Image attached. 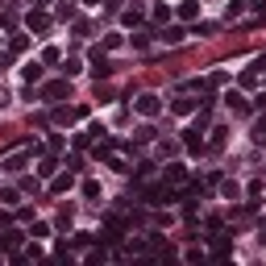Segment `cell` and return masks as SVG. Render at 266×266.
<instances>
[{
  "label": "cell",
  "mask_w": 266,
  "mask_h": 266,
  "mask_svg": "<svg viewBox=\"0 0 266 266\" xmlns=\"http://www.w3.org/2000/svg\"><path fill=\"white\" fill-rule=\"evenodd\" d=\"M33 158V146H25V150H17V154H9V158H0V171H9V175H17V171H25V162Z\"/></svg>",
  "instance_id": "6da1fadb"
},
{
  "label": "cell",
  "mask_w": 266,
  "mask_h": 266,
  "mask_svg": "<svg viewBox=\"0 0 266 266\" xmlns=\"http://www.w3.org/2000/svg\"><path fill=\"white\" fill-rule=\"evenodd\" d=\"M138 113H142V117H158V113H162V100H158L154 92H142V96H138Z\"/></svg>",
  "instance_id": "7a4b0ae2"
},
{
  "label": "cell",
  "mask_w": 266,
  "mask_h": 266,
  "mask_svg": "<svg viewBox=\"0 0 266 266\" xmlns=\"http://www.w3.org/2000/svg\"><path fill=\"white\" fill-rule=\"evenodd\" d=\"M66 87H71L66 79H54V83H46V87H42V104H58V100L66 96Z\"/></svg>",
  "instance_id": "3957f363"
},
{
  "label": "cell",
  "mask_w": 266,
  "mask_h": 266,
  "mask_svg": "<svg viewBox=\"0 0 266 266\" xmlns=\"http://www.w3.org/2000/svg\"><path fill=\"white\" fill-rule=\"evenodd\" d=\"M158 38H162V42H166V46H179V42H183V38H187V29H183V25H166V29H162V33H158Z\"/></svg>",
  "instance_id": "277c9868"
},
{
  "label": "cell",
  "mask_w": 266,
  "mask_h": 266,
  "mask_svg": "<svg viewBox=\"0 0 266 266\" xmlns=\"http://www.w3.org/2000/svg\"><path fill=\"white\" fill-rule=\"evenodd\" d=\"M108 71H113V66H108V58L100 54V50H92V75H96V79H108Z\"/></svg>",
  "instance_id": "5b68a950"
},
{
  "label": "cell",
  "mask_w": 266,
  "mask_h": 266,
  "mask_svg": "<svg viewBox=\"0 0 266 266\" xmlns=\"http://www.w3.org/2000/svg\"><path fill=\"white\" fill-rule=\"evenodd\" d=\"M21 241H25V233H17V229H9V233H0V250H21Z\"/></svg>",
  "instance_id": "8992f818"
},
{
  "label": "cell",
  "mask_w": 266,
  "mask_h": 266,
  "mask_svg": "<svg viewBox=\"0 0 266 266\" xmlns=\"http://www.w3.org/2000/svg\"><path fill=\"white\" fill-rule=\"evenodd\" d=\"M25 25H29L33 33H46V29H50V17L38 9V13H29V17H25Z\"/></svg>",
  "instance_id": "52a82bcc"
},
{
  "label": "cell",
  "mask_w": 266,
  "mask_h": 266,
  "mask_svg": "<svg viewBox=\"0 0 266 266\" xmlns=\"http://www.w3.org/2000/svg\"><path fill=\"white\" fill-rule=\"evenodd\" d=\"M183 146H187L191 154H204V138H199V129H187V133H183Z\"/></svg>",
  "instance_id": "ba28073f"
},
{
  "label": "cell",
  "mask_w": 266,
  "mask_h": 266,
  "mask_svg": "<svg viewBox=\"0 0 266 266\" xmlns=\"http://www.w3.org/2000/svg\"><path fill=\"white\" fill-rule=\"evenodd\" d=\"M121 21H125V25H142V21H146V9H142V5H129V9L121 13Z\"/></svg>",
  "instance_id": "9c48e42d"
},
{
  "label": "cell",
  "mask_w": 266,
  "mask_h": 266,
  "mask_svg": "<svg viewBox=\"0 0 266 266\" xmlns=\"http://www.w3.org/2000/svg\"><path fill=\"white\" fill-rule=\"evenodd\" d=\"M175 13H179L183 21H195V17H199V0H183V5H179Z\"/></svg>",
  "instance_id": "30bf717a"
},
{
  "label": "cell",
  "mask_w": 266,
  "mask_h": 266,
  "mask_svg": "<svg viewBox=\"0 0 266 266\" xmlns=\"http://www.w3.org/2000/svg\"><path fill=\"white\" fill-rule=\"evenodd\" d=\"M225 100H229V108L237 113V117H246V113H250V104H246V96H237V92H229Z\"/></svg>",
  "instance_id": "8fae6325"
},
{
  "label": "cell",
  "mask_w": 266,
  "mask_h": 266,
  "mask_svg": "<svg viewBox=\"0 0 266 266\" xmlns=\"http://www.w3.org/2000/svg\"><path fill=\"white\" fill-rule=\"evenodd\" d=\"M183 179H187V166H179V162L166 166V183H171V187H175V183H183Z\"/></svg>",
  "instance_id": "7c38bea8"
},
{
  "label": "cell",
  "mask_w": 266,
  "mask_h": 266,
  "mask_svg": "<svg viewBox=\"0 0 266 266\" xmlns=\"http://www.w3.org/2000/svg\"><path fill=\"white\" fill-rule=\"evenodd\" d=\"M212 254H216V258H229V254H233V241L216 233V237H212Z\"/></svg>",
  "instance_id": "4fadbf2b"
},
{
  "label": "cell",
  "mask_w": 266,
  "mask_h": 266,
  "mask_svg": "<svg viewBox=\"0 0 266 266\" xmlns=\"http://www.w3.org/2000/svg\"><path fill=\"white\" fill-rule=\"evenodd\" d=\"M0 204H5V208H17V204H21V187H5V191H0Z\"/></svg>",
  "instance_id": "5bb4252c"
},
{
  "label": "cell",
  "mask_w": 266,
  "mask_h": 266,
  "mask_svg": "<svg viewBox=\"0 0 266 266\" xmlns=\"http://www.w3.org/2000/svg\"><path fill=\"white\" fill-rule=\"evenodd\" d=\"M21 79H25V83H38V79H42V66H38V62H25V66H21Z\"/></svg>",
  "instance_id": "9a60e30c"
},
{
  "label": "cell",
  "mask_w": 266,
  "mask_h": 266,
  "mask_svg": "<svg viewBox=\"0 0 266 266\" xmlns=\"http://www.w3.org/2000/svg\"><path fill=\"white\" fill-rule=\"evenodd\" d=\"M171 113H179V117H187V113H195V100H187V96H179L175 104H171Z\"/></svg>",
  "instance_id": "2e32d148"
},
{
  "label": "cell",
  "mask_w": 266,
  "mask_h": 266,
  "mask_svg": "<svg viewBox=\"0 0 266 266\" xmlns=\"http://www.w3.org/2000/svg\"><path fill=\"white\" fill-rule=\"evenodd\" d=\"M58 71H62L66 79H71V75H79V71H83V62H79V58H62V66H58Z\"/></svg>",
  "instance_id": "e0dca14e"
},
{
  "label": "cell",
  "mask_w": 266,
  "mask_h": 266,
  "mask_svg": "<svg viewBox=\"0 0 266 266\" xmlns=\"http://www.w3.org/2000/svg\"><path fill=\"white\" fill-rule=\"evenodd\" d=\"M54 171H58V162H54V158H42V162H38V175H42V179H50Z\"/></svg>",
  "instance_id": "ac0fdd59"
},
{
  "label": "cell",
  "mask_w": 266,
  "mask_h": 266,
  "mask_svg": "<svg viewBox=\"0 0 266 266\" xmlns=\"http://www.w3.org/2000/svg\"><path fill=\"white\" fill-rule=\"evenodd\" d=\"M25 46H29V38H25V33H13V38H9V50H13V54H21Z\"/></svg>",
  "instance_id": "d6986e66"
},
{
  "label": "cell",
  "mask_w": 266,
  "mask_h": 266,
  "mask_svg": "<svg viewBox=\"0 0 266 266\" xmlns=\"http://www.w3.org/2000/svg\"><path fill=\"white\" fill-rule=\"evenodd\" d=\"M254 142H258V146H266V117H258V121H254Z\"/></svg>",
  "instance_id": "ffe728a7"
},
{
  "label": "cell",
  "mask_w": 266,
  "mask_h": 266,
  "mask_svg": "<svg viewBox=\"0 0 266 266\" xmlns=\"http://www.w3.org/2000/svg\"><path fill=\"white\" fill-rule=\"evenodd\" d=\"M246 13V0H229V9H225V17L233 21V17H241Z\"/></svg>",
  "instance_id": "44dd1931"
},
{
  "label": "cell",
  "mask_w": 266,
  "mask_h": 266,
  "mask_svg": "<svg viewBox=\"0 0 266 266\" xmlns=\"http://www.w3.org/2000/svg\"><path fill=\"white\" fill-rule=\"evenodd\" d=\"M71 183H75V179H71V175H58V179H54V183H50V191H71Z\"/></svg>",
  "instance_id": "7402d4cb"
},
{
  "label": "cell",
  "mask_w": 266,
  "mask_h": 266,
  "mask_svg": "<svg viewBox=\"0 0 266 266\" xmlns=\"http://www.w3.org/2000/svg\"><path fill=\"white\" fill-rule=\"evenodd\" d=\"M83 195H87V199H100V183H96V179H83Z\"/></svg>",
  "instance_id": "603a6c76"
},
{
  "label": "cell",
  "mask_w": 266,
  "mask_h": 266,
  "mask_svg": "<svg viewBox=\"0 0 266 266\" xmlns=\"http://www.w3.org/2000/svg\"><path fill=\"white\" fill-rule=\"evenodd\" d=\"M216 233H225V220L220 216H208V237H216Z\"/></svg>",
  "instance_id": "cb8c5ba5"
},
{
  "label": "cell",
  "mask_w": 266,
  "mask_h": 266,
  "mask_svg": "<svg viewBox=\"0 0 266 266\" xmlns=\"http://www.w3.org/2000/svg\"><path fill=\"white\" fill-rule=\"evenodd\" d=\"M212 29H216L212 21H199V17H195V29H191V33H199V38H204V33H212Z\"/></svg>",
  "instance_id": "d4e9b609"
},
{
  "label": "cell",
  "mask_w": 266,
  "mask_h": 266,
  "mask_svg": "<svg viewBox=\"0 0 266 266\" xmlns=\"http://www.w3.org/2000/svg\"><path fill=\"white\" fill-rule=\"evenodd\" d=\"M220 191H225V195H229V199H237V195H241V187H237V183H229V179H225V183H220Z\"/></svg>",
  "instance_id": "484cf974"
},
{
  "label": "cell",
  "mask_w": 266,
  "mask_h": 266,
  "mask_svg": "<svg viewBox=\"0 0 266 266\" xmlns=\"http://www.w3.org/2000/svg\"><path fill=\"white\" fill-rule=\"evenodd\" d=\"M29 233H33V241H42V237H50V225H33Z\"/></svg>",
  "instance_id": "4316f807"
},
{
  "label": "cell",
  "mask_w": 266,
  "mask_h": 266,
  "mask_svg": "<svg viewBox=\"0 0 266 266\" xmlns=\"http://www.w3.org/2000/svg\"><path fill=\"white\" fill-rule=\"evenodd\" d=\"M150 171H154V162H138V171H133V179H146Z\"/></svg>",
  "instance_id": "83f0119b"
},
{
  "label": "cell",
  "mask_w": 266,
  "mask_h": 266,
  "mask_svg": "<svg viewBox=\"0 0 266 266\" xmlns=\"http://www.w3.org/2000/svg\"><path fill=\"white\" fill-rule=\"evenodd\" d=\"M71 220H75L71 208H62V212H58V229H71Z\"/></svg>",
  "instance_id": "f1b7e54d"
},
{
  "label": "cell",
  "mask_w": 266,
  "mask_h": 266,
  "mask_svg": "<svg viewBox=\"0 0 266 266\" xmlns=\"http://www.w3.org/2000/svg\"><path fill=\"white\" fill-rule=\"evenodd\" d=\"M108 254H104V246H96V250H87V262H104Z\"/></svg>",
  "instance_id": "f546056e"
},
{
  "label": "cell",
  "mask_w": 266,
  "mask_h": 266,
  "mask_svg": "<svg viewBox=\"0 0 266 266\" xmlns=\"http://www.w3.org/2000/svg\"><path fill=\"white\" fill-rule=\"evenodd\" d=\"M42 62H62V54H58L54 46H46V54H42Z\"/></svg>",
  "instance_id": "4dcf8cb0"
},
{
  "label": "cell",
  "mask_w": 266,
  "mask_h": 266,
  "mask_svg": "<svg viewBox=\"0 0 266 266\" xmlns=\"http://www.w3.org/2000/svg\"><path fill=\"white\" fill-rule=\"evenodd\" d=\"M33 9H50V0H33Z\"/></svg>",
  "instance_id": "1f68e13d"
},
{
  "label": "cell",
  "mask_w": 266,
  "mask_h": 266,
  "mask_svg": "<svg viewBox=\"0 0 266 266\" xmlns=\"http://www.w3.org/2000/svg\"><path fill=\"white\" fill-rule=\"evenodd\" d=\"M5 66H9V54H0V71H5Z\"/></svg>",
  "instance_id": "d6a6232c"
},
{
  "label": "cell",
  "mask_w": 266,
  "mask_h": 266,
  "mask_svg": "<svg viewBox=\"0 0 266 266\" xmlns=\"http://www.w3.org/2000/svg\"><path fill=\"white\" fill-rule=\"evenodd\" d=\"M250 5H254V9H266V0H250Z\"/></svg>",
  "instance_id": "836d02e7"
},
{
  "label": "cell",
  "mask_w": 266,
  "mask_h": 266,
  "mask_svg": "<svg viewBox=\"0 0 266 266\" xmlns=\"http://www.w3.org/2000/svg\"><path fill=\"white\" fill-rule=\"evenodd\" d=\"M83 5H100V0H83Z\"/></svg>",
  "instance_id": "e575fe53"
}]
</instances>
